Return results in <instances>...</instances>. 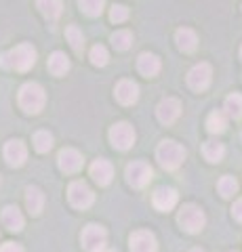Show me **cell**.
Wrapping results in <instances>:
<instances>
[{
	"instance_id": "cell-1",
	"label": "cell",
	"mask_w": 242,
	"mask_h": 252,
	"mask_svg": "<svg viewBox=\"0 0 242 252\" xmlns=\"http://www.w3.org/2000/svg\"><path fill=\"white\" fill-rule=\"evenodd\" d=\"M36 63V51L32 44H19L11 53H4L0 57V65L6 69H17V72H28Z\"/></svg>"
},
{
	"instance_id": "cell-2",
	"label": "cell",
	"mask_w": 242,
	"mask_h": 252,
	"mask_svg": "<svg viewBox=\"0 0 242 252\" xmlns=\"http://www.w3.org/2000/svg\"><path fill=\"white\" fill-rule=\"evenodd\" d=\"M185 156H187L185 147L179 145L177 141H171V139L162 141L158 145V149H156V160H158V164L165 170H177L183 164Z\"/></svg>"
},
{
	"instance_id": "cell-3",
	"label": "cell",
	"mask_w": 242,
	"mask_h": 252,
	"mask_svg": "<svg viewBox=\"0 0 242 252\" xmlns=\"http://www.w3.org/2000/svg\"><path fill=\"white\" fill-rule=\"evenodd\" d=\"M44 101H46V94H44V89L40 84L26 82L19 89V105H21L23 112L38 114L44 107Z\"/></svg>"
},
{
	"instance_id": "cell-4",
	"label": "cell",
	"mask_w": 242,
	"mask_h": 252,
	"mask_svg": "<svg viewBox=\"0 0 242 252\" xmlns=\"http://www.w3.org/2000/svg\"><path fill=\"white\" fill-rule=\"evenodd\" d=\"M177 220H179V225H181L183 231H187V233H200L202 227H205V223H207V217H205V212H202L198 206H194V204H185V206L179 210Z\"/></svg>"
},
{
	"instance_id": "cell-5",
	"label": "cell",
	"mask_w": 242,
	"mask_h": 252,
	"mask_svg": "<svg viewBox=\"0 0 242 252\" xmlns=\"http://www.w3.org/2000/svg\"><path fill=\"white\" fill-rule=\"evenodd\" d=\"M68 198H69V204H72L74 208H89L93 200H95V193H93V189L84 183V181H74L72 185L68 189Z\"/></svg>"
},
{
	"instance_id": "cell-6",
	"label": "cell",
	"mask_w": 242,
	"mask_h": 252,
	"mask_svg": "<svg viewBox=\"0 0 242 252\" xmlns=\"http://www.w3.org/2000/svg\"><path fill=\"white\" fill-rule=\"evenodd\" d=\"M110 141L116 149L127 152V149H131L133 143H135V130H133V126L127 122H118L110 128Z\"/></svg>"
},
{
	"instance_id": "cell-7",
	"label": "cell",
	"mask_w": 242,
	"mask_h": 252,
	"mask_svg": "<svg viewBox=\"0 0 242 252\" xmlns=\"http://www.w3.org/2000/svg\"><path fill=\"white\" fill-rule=\"evenodd\" d=\"M107 231L101 225H87L82 231V246L89 252H101L105 250Z\"/></svg>"
},
{
	"instance_id": "cell-8",
	"label": "cell",
	"mask_w": 242,
	"mask_h": 252,
	"mask_svg": "<svg viewBox=\"0 0 242 252\" xmlns=\"http://www.w3.org/2000/svg\"><path fill=\"white\" fill-rule=\"evenodd\" d=\"M152 177H154V170L145 162H133L127 166V181L135 189H143L152 181Z\"/></svg>"
},
{
	"instance_id": "cell-9",
	"label": "cell",
	"mask_w": 242,
	"mask_h": 252,
	"mask_svg": "<svg viewBox=\"0 0 242 252\" xmlns=\"http://www.w3.org/2000/svg\"><path fill=\"white\" fill-rule=\"evenodd\" d=\"M210 76H213V69H210L208 63H198V65H194L190 69V74H187V84H190V89H194V91H205L210 84Z\"/></svg>"
},
{
	"instance_id": "cell-10",
	"label": "cell",
	"mask_w": 242,
	"mask_h": 252,
	"mask_svg": "<svg viewBox=\"0 0 242 252\" xmlns=\"http://www.w3.org/2000/svg\"><path fill=\"white\" fill-rule=\"evenodd\" d=\"M57 162H59V168L64 172H68V175H74V172H78L82 168L84 158L80 156V152H76V149L66 147V149H61V152H59Z\"/></svg>"
},
{
	"instance_id": "cell-11",
	"label": "cell",
	"mask_w": 242,
	"mask_h": 252,
	"mask_svg": "<svg viewBox=\"0 0 242 252\" xmlns=\"http://www.w3.org/2000/svg\"><path fill=\"white\" fill-rule=\"evenodd\" d=\"M131 252H158V244L152 231L139 229L131 235Z\"/></svg>"
},
{
	"instance_id": "cell-12",
	"label": "cell",
	"mask_w": 242,
	"mask_h": 252,
	"mask_svg": "<svg viewBox=\"0 0 242 252\" xmlns=\"http://www.w3.org/2000/svg\"><path fill=\"white\" fill-rule=\"evenodd\" d=\"M179 114H181V103H179V99H173V97H169L165 101H160L158 107H156V116H158V120L162 124H173Z\"/></svg>"
},
{
	"instance_id": "cell-13",
	"label": "cell",
	"mask_w": 242,
	"mask_h": 252,
	"mask_svg": "<svg viewBox=\"0 0 242 252\" xmlns=\"http://www.w3.org/2000/svg\"><path fill=\"white\" fill-rule=\"evenodd\" d=\"M28 158V149L23 145V141L13 139L4 145V160L11 164V166H21Z\"/></svg>"
},
{
	"instance_id": "cell-14",
	"label": "cell",
	"mask_w": 242,
	"mask_h": 252,
	"mask_svg": "<svg viewBox=\"0 0 242 252\" xmlns=\"http://www.w3.org/2000/svg\"><path fill=\"white\" fill-rule=\"evenodd\" d=\"M116 99L122 105H133L139 99V86L133 80H120L116 86Z\"/></svg>"
},
{
	"instance_id": "cell-15",
	"label": "cell",
	"mask_w": 242,
	"mask_h": 252,
	"mask_svg": "<svg viewBox=\"0 0 242 252\" xmlns=\"http://www.w3.org/2000/svg\"><path fill=\"white\" fill-rule=\"evenodd\" d=\"M91 177L97 185H107L114 177V166L107 160H95L91 164Z\"/></svg>"
},
{
	"instance_id": "cell-16",
	"label": "cell",
	"mask_w": 242,
	"mask_h": 252,
	"mask_svg": "<svg viewBox=\"0 0 242 252\" xmlns=\"http://www.w3.org/2000/svg\"><path fill=\"white\" fill-rule=\"evenodd\" d=\"M154 206L158 208V210H171L177 204V191L173 187H160V189H156L154 191Z\"/></svg>"
},
{
	"instance_id": "cell-17",
	"label": "cell",
	"mask_w": 242,
	"mask_h": 252,
	"mask_svg": "<svg viewBox=\"0 0 242 252\" xmlns=\"http://www.w3.org/2000/svg\"><path fill=\"white\" fill-rule=\"evenodd\" d=\"M23 215H21V210L17 208V206H6L4 210H2V225L6 227L9 231H21L23 229Z\"/></svg>"
},
{
	"instance_id": "cell-18",
	"label": "cell",
	"mask_w": 242,
	"mask_h": 252,
	"mask_svg": "<svg viewBox=\"0 0 242 252\" xmlns=\"http://www.w3.org/2000/svg\"><path fill=\"white\" fill-rule=\"evenodd\" d=\"M137 69L147 78L156 76L160 72V59L156 57V55H152V53H141L139 55V59H137Z\"/></svg>"
},
{
	"instance_id": "cell-19",
	"label": "cell",
	"mask_w": 242,
	"mask_h": 252,
	"mask_svg": "<svg viewBox=\"0 0 242 252\" xmlns=\"http://www.w3.org/2000/svg\"><path fill=\"white\" fill-rule=\"evenodd\" d=\"M26 206L30 210V215H40V210L44 206V193L38 187H28L26 189Z\"/></svg>"
},
{
	"instance_id": "cell-20",
	"label": "cell",
	"mask_w": 242,
	"mask_h": 252,
	"mask_svg": "<svg viewBox=\"0 0 242 252\" xmlns=\"http://www.w3.org/2000/svg\"><path fill=\"white\" fill-rule=\"evenodd\" d=\"M175 40H177V46L183 53H192L194 49H196V44H198V36H196V32H192L187 28H181V30H177Z\"/></svg>"
},
{
	"instance_id": "cell-21",
	"label": "cell",
	"mask_w": 242,
	"mask_h": 252,
	"mask_svg": "<svg viewBox=\"0 0 242 252\" xmlns=\"http://www.w3.org/2000/svg\"><path fill=\"white\" fill-rule=\"evenodd\" d=\"M36 6L40 9V13L46 19H57L61 15V9H64V2L61 0H36Z\"/></svg>"
},
{
	"instance_id": "cell-22",
	"label": "cell",
	"mask_w": 242,
	"mask_h": 252,
	"mask_svg": "<svg viewBox=\"0 0 242 252\" xmlns=\"http://www.w3.org/2000/svg\"><path fill=\"white\" fill-rule=\"evenodd\" d=\"M69 69V59L66 57L64 53H53L51 57H49V72L53 76H64L66 72Z\"/></svg>"
},
{
	"instance_id": "cell-23",
	"label": "cell",
	"mask_w": 242,
	"mask_h": 252,
	"mask_svg": "<svg viewBox=\"0 0 242 252\" xmlns=\"http://www.w3.org/2000/svg\"><path fill=\"white\" fill-rule=\"evenodd\" d=\"M223 154H225V147L221 143H217V141H207V143L202 145V156H205L208 162H221Z\"/></svg>"
},
{
	"instance_id": "cell-24",
	"label": "cell",
	"mask_w": 242,
	"mask_h": 252,
	"mask_svg": "<svg viewBox=\"0 0 242 252\" xmlns=\"http://www.w3.org/2000/svg\"><path fill=\"white\" fill-rule=\"evenodd\" d=\"M225 126H228V120H225V116L221 112H210L208 118H207V128L208 132H213V135H219V132L225 130Z\"/></svg>"
},
{
	"instance_id": "cell-25",
	"label": "cell",
	"mask_w": 242,
	"mask_h": 252,
	"mask_svg": "<svg viewBox=\"0 0 242 252\" xmlns=\"http://www.w3.org/2000/svg\"><path fill=\"white\" fill-rule=\"evenodd\" d=\"M225 109H228V114L234 118V120L242 118V94H238V93L230 94V97L225 99Z\"/></svg>"
},
{
	"instance_id": "cell-26",
	"label": "cell",
	"mask_w": 242,
	"mask_h": 252,
	"mask_svg": "<svg viewBox=\"0 0 242 252\" xmlns=\"http://www.w3.org/2000/svg\"><path fill=\"white\" fill-rule=\"evenodd\" d=\"M217 189H219V193L223 195V198H232V195L238 191V183H236V179H234V177L225 175V177L219 179V183H217Z\"/></svg>"
},
{
	"instance_id": "cell-27",
	"label": "cell",
	"mask_w": 242,
	"mask_h": 252,
	"mask_svg": "<svg viewBox=\"0 0 242 252\" xmlns=\"http://www.w3.org/2000/svg\"><path fill=\"white\" fill-rule=\"evenodd\" d=\"M34 147H36V152H40V154L49 152V149L53 147V137H51V132L38 130L36 135H34Z\"/></svg>"
},
{
	"instance_id": "cell-28",
	"label": "cell",
	"mask_w": 242,
	"mask_h": 252,
	"mask_svg": "<svg viewBox=\"0 0 242 252\" xmlns=\"http://www.w3.org/2000/svg\"><path fill=\"white\" fill-rule=\"evenodd\" d=\"M66 36H68V40H69V44H72V49L76 53H80L84 49V36H82V32L78 30L76 26H69L66 30Z\"/></svg>"
},
{
	"instance_id": "cell-29",
	"label": "cell",
	"mask_w": 242,
	"mask_h": 252,
	"mask_svg": "<svg viewBox=\"0 0 242 252\" xmlns=\"http://www.w3.org/2000/svg\"><path fill=\"white\" fill-rule=\"evenodd\" d=\"M80 9L89 15V17H99L101 11H104L105 0H80Z\"/></svg>"
},
{
	"instance_id": "cell-30",
	"label": "cell",
	"mask_w": 242,
	"mask_h": 252,
	"mask_svg": "<svg viewBox=\"0 0 242 252\" xmlns=\"http://www.w3.org/2000/svg\"><path fill=\"white\" fill-rule=\"evenodd\" d=\"M131 42H133V36H131V32H127V30H118V32H114L112 34V44L118 51H127L131 46Z\"/></svg>"
},
{
	"instance_id": "cell-31",
	"label": "cell",
	"mask_w": 242,
	"mask_h": 252,
	"mask_svg": "<svg viewBox=\"0 0 242 252\" xmlns=\"http://www.w3.org/2000/svg\"><path fill=\"white\" fill-rule=\"evenodd\" d=\"M107 59H110V55H107V49L105 46H101V44H95L91 49V61H93V65H99V67H104Z\"/></svg>"
},
{
	"instance_id": "cell-32",
	"label": "cell",
	"mask_w": 242,
	"mask_h": 252,
	"mask_svg": "<svg viewBox=\"0 0 242 252\" xmlns=\"http://www.w3.org/2000/svg\"><path fill=\"white\" fill-rule=\"evenodd\" d=\"M127 17H129V9H127V6H122V4H114V6H112V11H110V21L122 23Z\"/></svg>"
},
{
	"instance_id": "cell-33",
	"label": "cell",
	"mask_w": 242,
	"mask_h": 252,
	"mask_svg": "<svg viewBox=\"0 0 242 252\" xmlns=\"http://www.w3.org/2000/svg\"><path fill=\"white\" fill-rule=\"evenodd\" d=\"M0 252H23V248L19 246V244H13V242H6L0 246Z\"/></svg>"
},
{
	"instance_id": "cell-34",
	"label": "cell",
	"mask_w": 242,
	"mask_h": 252,
	"mask_svg": "<svg viewBox=\"0 0 242 252\" xmlns=\"http://www.w3.org/2000/svg\"><path fill=\"white\" fill-rule=\"evenodd\" d=\"M232 212H234V219H236L238 223H242V198H240V200H236V204H234Z\"/></svg>"
},
{
	"instance_id": "cell-35",
	"label": "cell",
	"mask_w": 242,
	"mask_h": 252,
	"mask_svg": "<svg viewBox=\"0 0 242 252\" xmlns=\"http://www.w3.org/2000/svg\"><path fill=\"white\" fill-rule=\"evenodd\" d=\"M190 252H205V250H200V248H192Z\"/></svg>"
},
{
	"instance_id": "cell-36",
	"label": "cell",
	"mask_w": 242,
	"mask_h": 252,
	"mask_svg": "<svg viewBox=\"0 0 242 252\" xmlns=\"http://www.w3.org/2000/svg\"><path fill=\"white\" fill-rule=\"evenodd\" d=\"M101 252H112V250H101Z\"/></svg>"
},
{
	"instance_id": "cell-37",
	"label": "cell",
	"mask_w": 242,
	"mask_h": 252,
	"mask_svg": "<svg viewBox=\"0 0 242 252\" xmlns=\"http://www.w3.org/2000/svg\"><path fill=\"white\" fill-rule=\"evenodd\" d=\"M240 59H242V49H240Z\"/></svg>"
}]
</instances>
